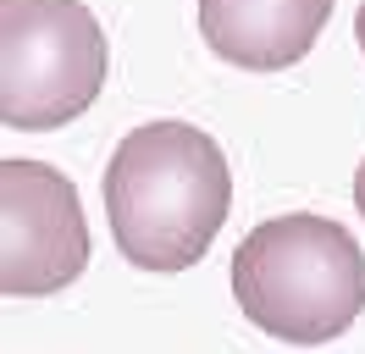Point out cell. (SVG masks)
<instances>
[{"mask_svg": "<svg viewBox=\"0 0 365 354\" xmlns=\"http://www.w3.org/2000/svg\"><path fill=\"white\" fill-rule=\"evenodd\" d=\"M232 205V177L216 138L188 122H144L106 166L111 238L138 271H182L205 261Z\"/></svg>", "mask_w": 365, "mask_h": 354, "instance_id": "obj_1", "label": "cell"}, {"mask_svg": "<svg viewBox=\"0 0 365 354\" xmlns=\"http://www.w3.org/2000/svg\"><path fill=\"white\" fill-rule=\"evenodd\" d=\"M232 293L260 332L316 349L365 310V255L327 216H272L232 249Z\"/></svg>", "mask_w": 365, "mask_h": 354, "instance_id": "obj_2", "label": "cell"}, {"mask_svg": "<svg viewBox=\"0 0 365 354\" xmlns=\"http://www.w3.org/2000/svg\"><path fill=\"white\" fill-rule=\"evenodd\" d=\"M106 34L83 0H0V122L50 133L106 88Z\"/></svg>", "mask_w": 365, "mask_h": 354, "instance_id": "obj_3", "label": "cell"}, {"mask_svg": "<svg viewBox=\"0 0 365 354\" xmlns=\"http://www.w3.org/2000/svg\"><path fill=\"white\" fill-rule=\"evenodd\" d=\"M89 227L67 177L45 161H0V288L45 299L83 277Z\"/></svg>", "mask_w": 365, "mask_h": 354, "instance_id": "obj_4", "label": "cell"}, {"mask_svg": "<svg viewBox=\"0 0 365 354\" xmlns=\"http://www.w3.org/2000/svg\"><path fill=\"white\" fill-rule=\"evenodd\" d=\"M332 0H200V34L244 72H282L310 56Z\"/></svg>", "mask_w": 365, "mask_h": 354, "instance_id": "obj_5", "label": "cell"}, {"mask_svg": "<svg viewBox=\"0 0 365 354\" xmlns=\"http://www.w3.org/2000/svg\"><path fill=\"white\" fill-rule=\"evenodd\" d=\"M354 211L365 216V161H360V172H354Z\"/></svg>", "mask_w": 365, "mask_h": 354, "instance_id": "obj_6", "label": "cell"}, {"mask_svg": "<svg viewBox=\"0 0 365 354\" xmlns=\"http://www.w3.org/2000/svg\"><path fill=\"white\" fill-rule=\"evenodd\" d=\"M354 39H360V50H365V0H360V11H354Z\"/></svg>", "mask_w": 365, "mask_h": 354, "instance_id": "obj_7", "label": "cell"}]
</instances>
